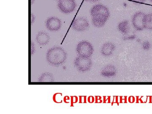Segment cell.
I'll use <instances>...</instances> for the list:
<instances>
[{"label": "cell", "mask_w": 152, "mask_h": 114, "mask_svg": "<svg viewBox=\"0 0 152 114\" xmlns=\"http://www.w3.org/2000/svg\"><path fill=\"white\" fill-rule=\"evenodd\" d=\"M67 55L64 50L58 46L49 49L46 55L47 62L53 67H58L66 62Z\"/></svg>", "instance_id": "6da1fadb"}, {"label": "cell", "mask_w": 152, "mask_h": 114, "mask_svg": "<svg viewBox=\"0 0 152 114\" xmlns=\"http://www.w3.org/2000/svg\"><path fill=\"white\" fill-rule=\"evenodd\" d=\"M74 64L76 69L80 72L89 71L92 67V61L89 57L79 56L75 59Z\"/></svg>", "instance_id": "7a4b0ae2"}, {"label": "cell", "mask_w": 152, "mask_h": 114, "mask_svg": "<svg viewBox=\"0 0 152 114\" xmlns=\"http://www.w3.org/2000/svg\"><path fill=\"white\" fill-rule=\"evenodd\" d=\"M90 15L92 18L106 19L107 20L110 16V11L106 6L98 4L93 6L90 10Z\"/></svg>", "instance_id": "3957f363"}, {"label": "cell", "mask_w": 152, "mask_h": 114, "mask_svg": "<svg viewBox=\"0 0 152 114\" xmlns=\"http://www.w3.org/2000/svg\"><path fill=\"white\" fill-rule=\"evenodd\" d=\"M94 49L92 45L87 41H82L77 45L76 51L79 56L91 57L92 56Z\"/></svg>", "instance_id": "277c9868"}, {"label": "cell", "mask_w": 152, "mask_h": 114, "mask_svg": "<svg viewBox=\"0 0 152 114\" xmlns=\"http://www.w3.org/2000/svg\"><path fill=\"white\" fill-rule=\"evenodd\" d=\"M57 7L61 12L69 14L75 10L77 4L75 0H58Z\"/></svg>", "instance_id": "5b68a950"}, {"label": "cell", "mask_w": 152, "mask_h": 114, "mask_svg": "<svg viewBox=\"0 0 152 114\" xmlns=\"http://www.w3.org/2000/svg\"><path fill=\"white\" fill-rule=\"evenodd\" d=\"M89 24L84 17H79L74 21L72 25L73 29L77 32H84L88 29Z\"/></svg>", "instance_id": "8992f818"}, {"label": "cell", "mask_w": 152, "mask_h": 114, "mask_svg": "<svg viewBox=\"0 0 152 114\" xmlns=\"http://www.w3.org/2000/svg\"><path fill=\"white\" fill-rule=\"evenodd\" d=\"M45 26L50 31H58L61 27L62 22L57 17H51L46 20Z\"/></svg>", "instance_id": "52a82bcc"}, {"label": "cell", "mask_w": 152, "mask_h": 114, "mask_svg": "<svg viewBox=\"0 0 152 114\" xmlns=\"http://www.w3.org/2000/svg\"><path fill=\"white\" fill-rule=\"evenodd\" d=\"M145 14L142 12L136 13L133 16L132 22L134 28L138 31H142L145 29L144 18Z\"/></svg>", "instance_id": "ba28073f"}, {"label": "cell", "mask_w": 152, "mask_h": 114, "mask_svg": "<svg viewBox=\"0 0 152 114\" xmlns=\"http://www.w3.org/2000/svg\"><path fill=\"white\" fill-rule=\"evenodd\" d=\"M116 74V68L111 64L105 66L102 68L101 72V75L104 77H113L115 76Z\"/></svg>", "instance_id": "9c48e42d"}, {"label": "cell", "mask_w": 152, "mask_h": 114, "mask_svg": "<svg viewBox=\"0 0 152 114\" xmlns=\"http://www.w3.org/2000/svg\"><path fill=\"white\" fill-rule=\"evenodd\" d=\"M115 46L113 43L107 42L103 45L101 49V53L105 57H108L113 54Z\"/></svg>", "instance_id": "30bf717a"}, {"label": "cell", "mask_w": 152, "mask_h": 114, "mask_svg": "<svg viewBox=\"0 0 152 114\" xmlns=\"http://www.w3.org/2000/svg\"><path fill=\"white\" fill-rule=\"evenodd\" d=\"M36 41L41 45H45L48 44L50 40V37L48 34L45 32H39L36 36Z\"/></svg>", "instance_id": "8fae6325"}, {"label": "cell", "mask_w": 152, "mask_h": 114, "mask_svg": "<svg viewBox=\"0 0 152 114\" xmlns=\"http://www.w3.org/2000/svg\"><path fill=\"white\" fill-rule=\"evenodd\" d=\"M118 28L121 33L124 34H127L129 32L130 29L129 22L127 20L122 21L118 25Z\"/></svg>", "instance_id": "7c38bea8"}, {"label": "cell", "mask_w": 152, "mask_h": 114, "mask_svg": "<svg viewBox=\"0 0 152 114\" xmlns=\"http://www.w3.org/2000/svg\"><path fill=\"white\" fill-rule=\"evenodd\" d=\"M145 28L152 30V13L145 14L144 18Z\"/></svg>", "instance_id": "4fadbf2b"}, {"label": "cell", "mask_w": 152, "mask_h": 114, "mask_svg": "<svg viewBox=\"0 0 152 114\" xmlns=\"http://www.w3.org/2000/svg\"><path fill=\"white\" fill-rule=\"evenodd\" d=\"M54 77L52 74L45 73L41 75L39 79V82H53Z\"/></svg>", "instance_id": "5bb4252c"}, {"label": "cell", "mask_w": 152, "mask_h": 114, "mask_svg": "<svg viewBox=\"0 0 152 114\" xmlns=\"http://www.w3.org/2000/svg\"><path fill=\"white\" fill-rule=\"evenodd\" d=\"M93 24L96 28L102 27L105 24L107 20L106 19L92 18Z\"/></svg>", "instance_id": "9a60e30c"}, {"label": "cell", "mask_w": 152, "mask_h": 114, "mask_svg": "<svg viewBox=\"0 0 152 114\" xmlns=\"http://www.w3.org/2000/svg\"><path fill=\"white\" fill-rule=\"evenodd\" d=\"M151 45L149 41H146L144 42L142 44V48L144 50H148L151 49Z\"/></svg>", "instance_id": "2e32d148"}, {"label": "cell", "mask_w": 152, "mask_h": 114, "mask_svg": "<svg viewBox=\"0 0 152 114\" xmlns=\"http://www.w3.org/2000/svg\"><path fill=\"white\" fill-rule=\"evenodd\" d=\"M78 97L76 96H71V106H73V105L74 103H76L78 102Z\"/></svg>", "instance_id": "e0dca14e"}, {"label": "cell", "mask_w": 152, "mask_h": 114, "mask_svg": "<svg viewBox=\"0 0 152 114\" xmlns=\"http://www.w3.org/2000/svg\"><path fill=\"white\" fill-rule=\"evenodd\" d=\"M128 101L130 103H133L135 102V98L133 96H130L128 98Z\"/></svg>", "instance_id": "ac0fdd59"}, {"label": "cell", "mask_w": 152, "mask_h": 114, "mask_svg": "<svg viewBox=\"0 0 152 114\" xmlns=\"http://www.w3.org/2000/svg\"><path fill=\"white\" fill-rule=\"evenodd\" d=\"M88 100L90 103H93L95 102V98L93 96H90L88 98Z\"/></svg>", "instance_id": "d6986e66"}, {"label": "cell", "mask_w": 152, "mask_h": 114, "mask_svg": "<svg viewBox=\"0 0 152 114\" xmlns=\"http://www.w3.org/2000/svg\"><path fill=\"white\" fill-rule=\"evenodd\" d=\"M96 103H100L102 102V97L101 96H96Z\"/></svg>", "instance_id": "ffe728a7"}, {"label": "cell", "mask_w": 152, "mask_h": 114, "mask_svg": "<svg viewBox=\"0 0 152 114\" xmlns=\"http://www.w3.org/2000/svg\"><path fill=\"white\" fill-rule=\"evenodd\" d=\"M31 55H33V54L34 53L35 50V45L34 44L33 42H31Z\"/></svg>", "instance_id": "44dd1931"}, {"label": "cell", "mask_w": 152, "mask_h": 114, "mask_svg": "<svg viewBox=\"0 0 152 114\" xmlns=\"http://www.w3.org/2000/svg\"><path fill=\"white\" fill-rule=\"evenodd\" d=\"M133 1L137 4H141V3H144L145 2L146 0H132Z\"/></svg>", "instance_id": "7402d4cb"}, {"label": "cell", "mask_w": 152, "mask_h": 114, "mask_svg": "<svg viewBox=\"0 0 152 114\" xmlns=\"http://www.w3.org/2000/svg\"><path fill=\"white\" fill-rule=\"evenodd\" d=\"M110 96H109L108 97L107 99H106V97L105 96H104V103H106V102H108V101H109V103H110Z\"/></svg>", "instance_id": "603a6c76"}, {"label": "cell", "mask_w": 152, "mask_h": 114, "mask_svg": "<svg viewBox=\"0 0 152 114\" xmlns=\"http://www.w3.org/2000/svg\"><path fill=\"white\" fill-rule=\"evenodd\" d=\"M31 24L32 25L33 23L34 22L35 20V17L34 15H33V13H31Z\"/></svg>", "instance_id": "cb8c5ba5"}, {"label": "cell", "mask_w": 152, "mask_h": 114, "mask_svg": "<svg viewBox=\"0 0 152 114\" xmlns=\"http://www.w3.org/2000/svg\"><path fill=\"white\" fill-rule=\"evenodd\" d=\"M58 94V93H56V94H55L53 96V99L54 102H55L57 103H59L60 102H56V96Z\"/></svg>", "instance_id": "d4e9b609"}, {"label": "cell", "mask_w": 152, "mask_h": 114, "mask_svg": "<svg viewBox=\"0 0 152 114\" xmlns=\"http://www.w3.org/2000/svg\"><path fill=\"white\" fill-rule=\"evenodd\" d=\"M69 99V96H66L64 98V101L66 103H67V102H66V100Z\"/></svg>", "instance_id": "484cf974"}, {"label": "cell", "mask_w": 152, "mask_h": 114, "mask_svg": "<svg viewBox=\"0 0 152 114\" xmlns=\"http://www.w3.org/2000/svg\"><path fill=\"white\" fill-rule=\"evenodd\" d=\"M86 1L90 2H97L99 0H86Z\"/></svg>", "instance_id": "4316f807"}, {"label": "cell", "mask_w": 152, "mask_h": 114, "mask_svg": "<svg viewBox=\"0 0 152 114\" xmlns=\"http://www.w3.org/2000/svg\"><path fill=\"white\" fill-rule=\"evenodd\" d=\"M115 97L116 102L115 103L118 104V105H119L118 101V96H116Z\"/></svg>", "instance_id": "83f0119b"}, {"label": "cell", "mask_w": 152, "mask_h": 114, "mask_svg": "<svg viewBox=\"0 0 152 114\" xmlns=\"http://www.w3.org/2000/svg\"><path fill=\"white\" fill-rule=\"evenodd\" d=\"M123 100V99H122V97H121V96L120 97V102L121 103H122Z\"/></svg>", "instance_id": "f1b7e54d"}, {"label": "cell", "mask_w": 152, "mask_h": 114, "mask_svg": "<svg viewBox=\"0 0 152 114\" xmlns=\"http://www.w3.org/2000/svg\"><path fill=\"white\" fill-rule=\"evenodd\" d=\"M124 103H127V96H125V99H124Z\"/></svg>", "instance_id": "f546056e"}, {"label": "cell", "mask_w": 152, "mask_h": 114, "mask_svg": "<svg viewBox=\"0 0 152 114\" xmlns=\"http://www.w3.org/2000/svg\"><path fill=\"white\" fill-rule=\"evenodd\" d=\"M80 103H82V96H80Z\"/></svg>", "instance_id": "4dcf8cb0"}, {"label": "cell", "mask_w": 152, "mask_h": 114, "mask_svg": "<svg viewBox=\"0 0 152 114\" xmlns=\"http://www.w3.org/2000/svg\"><path fill=\"white\" fill-rule=\"evenodd\" d=\"M35 1V0H31V5H32L34 3Z\"/></svg>", "instance_id": "1f68e13d"}, {"label": "cell", "mask_w": 152, "mask_h": 114, "mask_svg": "<svg viewBox=\"0 0 152 114\" xmlns=\"http://www.w3.org/2000/svg\"><path fill=\"white\" fill-rule=\"evenodd\" d=\"M86 96H84V103H86Z\"/></svg>", "instance_id": "d6a6232c"}, {"label": "cell", "mask_w": 152, "mask_h": 114, "mask_svg": "<svg viewBox=\"0 0 152 114\" xmlns=\"http://www.w3.org/2000/svg\"><path fill=\"white\" fill-rule=\"evenodd\" d=\"M150 1H151L152 2V0H149Z\"/></svg>", "instance_id": "836d02e7"}, {"label": "cell", "mask_w": 152, "mask_h": 114, "mask_svg": "<svg viewBox=\"0 0 152 114\" xmlns=\"http://www.w3.org/2000/svg\"></svg>", "instance_id": "e575fe53"}]
</instances>
